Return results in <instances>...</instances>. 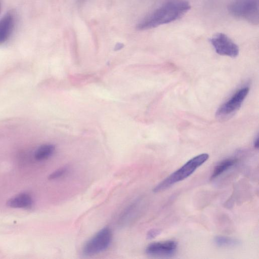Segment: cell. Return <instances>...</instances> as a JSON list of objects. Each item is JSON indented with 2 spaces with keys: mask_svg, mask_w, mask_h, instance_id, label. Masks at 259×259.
I'll return each instance as SVG.
<instances>
[{
  "mask_svg": "<svg viewBox=\"0 0 259 259\" xmlns=\"http://www.w3.org/2000/svg\"><path fill=\"white\" fill-rule=\"evenodd\" d=\"M190 8L189 3L185 0L166 2L142 19L137 28L145 30L172 22L181 18Z\"/></svg>",
  "mask_w": 259,
  "mask_h": 259,
  "instance_id": "obj_1",
  "label": "cell"
},
{
  "mask_svg": "<svg viewBox=\"0 0 259 259\" xmlns=\"http://www.w3.org/2000/svg\"><path fill=\"white\" fill-rule=\"evenodd\" d=\"M208 158L209 155L206 153H202L193 157L158 184L154 188L153 191L159 192L163 191L174 184L186 179L203 164Z\"/></svg>",
  "mask_w": 259,
  "mask_h": 259,
  "instance_id": "obj_2",
  "label": "cell"
},
{
  "mask_svg": "<svg viewBox=\"0 0 259 259\" xmlns=\"http://www.w3.org/2000/svg\"><path fill=\"white\" fill-rule=\"evenodd\" d=\"M233 16L257 25L259 22V0H233L228 6Z\"/></svg>",
  "mask_w": 259,
  "mask_h": 259,
  "instance_id": "obj_3",
  "label": "cell"
},
{
  "mask_svg": "<svg viewBox=\"0 0 259 259\" xmlns=\"http://www.w3.org/2000/svg\"><path fill=\"white\" fill-rule=\"evenodd\" d=\"M112 237V232L109 228L102 229L85 244L82 249L83 254L92 255L105 250L110 245Z\"/></svg>",
  "mask_w": 259,
  "mask_h": 259,
  "instance_id": "obj_4",
  "label": "cell"
},
{
  "mask_svg": "<svg viewBox=\"0 0 259 259\" xmlns=\"http://www.w3.org/2000/svg\"><path fill=\"white\" fill-rule=\"evenodd\" d=\"M249 91L248 87L238 90L228 101L218 109L216 116L219 120L230 118L240 108Z\"/></svg>",
  "mask_w": 259,
  "mask_h": 259,
  "instance_id": "obj_5",
  "label": "cell"
},
{
  "mask_svg": "<svg viewBox=\"0 0 259 259\" xmlns=\"http://www.w3.org/2000/svg\"><path fill=\"white\" fill-rule=\"evenodd\" d=\"M209 40L216 53L219 55L234 58L239 54L238 46L223 33L214 34Z\"/></svg>",
  "mask_w": 259,
  "mask_h": 259,
  "instance_id": "obj_6",
  "label": "cell"
},
{
  "mask_svg": "<svg viewBox=\"0 0 259 259\" xmlns=\"http://www.w3.org/2000/svg\"><path fill=\"white\" fill-rule=\"evenodd\" d=\"M177 248L178 243L174 240L155 242L146 247V252L150 255L167 257L175 254Z\"/></svg>",
  "mask_w": 259,
  "mask_h": 259,
  "instance_id": "obj_7",
  "label": "cell"
},
{
  "mask_svg": "<svg viewBox=\"0 0 259 259\" xmlns=\"http://www.w3.org/2000/svg\"><path fill=\"white\" fill-rule=\"evenodd\" d=\"M14 14L9 12L0 19V45L6 42L11 36L15 28Z\"/></svg>",
  "mask_w": 259,
  "mask_h": 259,
  "instance_id": "obj_8",
  "label": "cell"
},
{
  "mask_svg": "<svg viewBox=\"0 0 259 259\" xmlns=\"http://www.w3.org/2000/svg\"><path fill=\"white\" fill-rule=\"evenodd\" d=\"M32 197L27 193H22L9 199L7 205L10 207L17 208H29L32 205Z\"/></svg>",
  "mask_w": 259,
  "mask_h": 259,
  "instance_id": "obj_9",
  "label": "cell"
},
{
  "mask_svg": "<svg viewBox=\"0 0 259 259\" xmlns=\"http://www.w3.org/2000/svg\"><path fill=\"white\" fill-rule=\"evenodd\" d=\"M237 161L234 158H228L220 162L214 167L210 179H214L233 166Z\"/></svg>",
  "mask_w": 259,
  "mask_h": 259,
  "instance_id": "obj_10",
  "label": "cell"
},
{
  "mask_svg": "<svg viewBox=\"0 0 259 259\" xmlns=\"http://www.w3.org/2000/svg\"><path fill=\"white\" fill-rule=\"evenodd\" d=\"M55 147L52 144H44L39 146L34 152V157L37 160H44L54 153Z\"/></svg>",
  "mask_w": 259,
  "mask_h": 259,
  "instance_id": "obj_11",
  "label": "cell"
},
{
  "mask_svg": "<svg viewBox=\"0 0 259 259\" xmlns=\"http://www.w3.org/2000/svg\"><path fill=\"white\" fill-rule=\"evenodd\" d=\"M214 243L220 247L235 246L239 244L238 240L230 237L217 236L214 238Z\"/></svg>",
  "mask_w": 259,
  "mask_h": 259,
  "instance_id": "obj_12",
  "label": "cell"
},
{
  "mask_svg": "<svg viewBox=\"0 0 259 259\" xmlns=\"http://www.w3.org/2000/svg\"><path fill=\"white\" fill-rule=\"evenodd\" d=\"M67 171L68 168L66 167L60 168L51 173L49 176L48 179L49 180H55L61 178L66 175Z\"/></svg>",
  "mask_w": 259,
  "mask_h": 259,
  "instance_id": "obj_13",
  "label": "cell"
},
{
  "mask_svg": "<svg viewBox=\"0 0 259 259\" xmlns=\"http://www.w3.org/2000/svg\"><path fill=\"white\" fill-rule=\"evenodd\" d=\"M160 233V230L158 229H152L148 232L147 234V237L149 239H153L159 235Z\"/></svg>",
  "mask_w": 259,
  "mask_h": 259,
  "instance_id": "obj_14",
  "label": "cell"
},
{
  "mask_svg": "<svg viewBox=\"0 0 259 259\" xmlns=\"http://www.w3.org/2000/svg\"><path fill=\"white\" fill-rule=\"evenodd\" d=\"M253 145L255 148L258 149V136L256 137V138L255 139V140L254 141Z\"/></svg>",
  "mask_w": 259,
  "mask_h": 259,
  "instance_id": "obj_15",
  "label": "cell"
},
{
  "mask_svg": "<svg viewBox=\"0 0 259 259\" xmlns=\"http://www.w3.org/2000/svg\"><path fill=\"white\" fill-rule=\"evenodd\" d=\"M87 0H77V2L78 4H82V3H84Z\"/></svg>",
  "mask_w": 259,
  "mask_h": 259,
  "instance_id": "obj_16",
  "label": "cell"
}]
</instances>
